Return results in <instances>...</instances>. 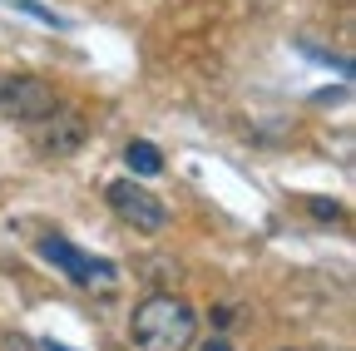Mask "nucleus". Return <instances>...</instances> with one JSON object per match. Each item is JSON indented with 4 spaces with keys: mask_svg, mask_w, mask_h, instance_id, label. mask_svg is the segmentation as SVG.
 Segmentation results:
<instances>
[{
    "mask_svg": "<svg viewBox=\"0 0 356 351\" xmlns=\"http://www.w3.org/2000/svg\"><path fill=\"white\" fill-rule=\"evenodd\" d=\"M129 336L139 351H188L193 336H198V317L184 297L173 292H154L149 302L134 307V322H129Z\"/></svg>",
    "mask_w": 356,
    "mask_h": 351,
    "instance_id": "obj_1",
    "label": "nucleus"
},
{
    "mask_svg": "<svg viewBox=\"0 0 356 351\" xmlns=\"http://www.w3.org/2000/svg\"><path fill=\"white\" fill-rule=\"evenodd\" d=\"M65 104L55 95V84H44L35 74H10L0 79V114H10L20 124H40V119H55Z\"/></svg>",
    "mask_w": 356,
    "mask_h": 351,
    "instance_id": "obj_2",
    "label": "nucleus"
},
{
    "mask_svg": "<svg viewBox=\"0 0 356 351\" xmlns=\"http://www.w3.org/2000/svg\"><path fill=\"white\" fill-rule=\"evenodd\" d=\"M40 252L50 257L70 282H79V287H89V292H114V268H109L104 257H89V252H79V247L65 243V238H44Z\"/></svg>",
    "mask_w": 356,
    "mask_h": 351,
    "instance_id": "obj_3",
    "label": "nucleus"
},
{
    "mask_svg": "<svg viewBox=\"0 0 356 351\" xmlns=\"http://www.w3.org/2000/svg\"><path fill=\"white\" fill-rule=\"evenodd\" d=\"M109 208L124 218V223H134L139 233H163V228H168V208H163L149 188L129 183V179L109 183Z\"/></svg>",
    "mask_w": 356,
    "mask_h": 351,
    "instance_id": "obj_4",
    "label": "nucleus"
},
{
    "mask_svg": "<svg viewBox=\"0 0 356 351\" xmlns=\"http://www.w3.org/2000/svg\"><path fill=\"white\" fill-rule=\"evenodd\" d=\"M79 144H84V124H79V119H70L65 109H60V114H55V124L40 134V149H44V154H74Z\"/></svg>",
    "mask_w": 356,
    "mask_h": 351,
    "instance_id": "obj_5",
    "label": "nucleus"
},
{
    "mask_svg": "<svg viewBox=\"0 0 356 351\" xmlns=\"http://www.w3.org/2000/svg\"><path fill=\"white\" fill-rule=\"evenodd\" d=\"M124 158H129V168H134V173H144V179H154V173L163 168V154H159L154 144H144V139H134V144L124 149Z\"/></svg>",
    "mask_w": 356,
    "mask_h": 351,
    "instance_id": "obj_6",
    "label": "nucleus"
},
{
    "mask_svg": "<svg viewBox=\"0 0 356 351\" xmlns=\"http://www.w3.org/2000/svg\"><path fill=\"white\" fill-rule=\"evenodd\" d=\"M312 213H322V218H341V208H337V203H322V198L312 203Z\"/></svg>",
    "mask_w": 356,
    "mask_h": 351,
    "instance_id": "obj_7",
    "label": "nucleus"
},
{
    "mask_svg": "<svg viewBox=\"0 0 356 351\" xmlns=\"http://www.w3.org/2000/svg\"><path fill=\"white\" fill-rule=\"evenodd\" d=\"M203 351H233V346L222 341V336H213V341H203Z\"/></svg>",
    "mask_w": 356,
    "mask_h": 351,
    "instance_id": "obj_8",
    "label": "nucleus"
},
{
    "mask_svg": "<svg viewBox=\"0 0 356 351\" xmlns=\"http://www.w3.org/2000/svg\"><path fill=\"white\" fill-rule=\"evenodd\" d=\"M10 351H30V341L25 336H10Z\"/></svg>",
    "mask_w": 356,
    "mask_h": 351,
    "instance_id": "obj_9",
    "label": "nucleus"
},
{
    "mask_svg": "<svg viewBox=\"0 0 356 351\" xmlns=\"http://www.w3.org/2000/svg\"><path fill=\"white\" fill-rule=\"evenodd\" d=\"M40 346H44V351H65V346H55V341H40Z\"/></svg>",
    "mask_w": 356,
    "mask_h": 351,
    "instance_id": "obj_10",
    "label": "nucleus"
}]
</instances>
